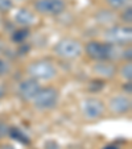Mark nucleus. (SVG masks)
<instances>
[{"instance_id": "f257e3e1", "label": "nucleus", "mask_w": 132, "mask_h": 149, "mask_svg": "<svg viewBox=\"0 0 132 149\" xmlns=\"http://www.w3.org/2000/svg\"><path fill=\"white\" fill-rule=\"evenodd\" d=\"M86 54L94 61H110L118 56V49L108 42H101V41H90L87 42Z\"/></svg>"}, {"instance_id": "f03ea898", "label": "nucleus", "mask_w": 132, "mask_h": 149, "mask_svg": "<svg viewBox=\"0 0 132 149\" xmlns=\"http://www.w3.org/2000/svg\"><path fill=\"white\" fill-rule=\"evenodd\" d=\"M27 73L32 79H36V81H50L57 75V69L52 62L38 59L29 63L27 68Z\"/></svg>"}, {"instance_id": "7ed1b4c3", "label": "nucleus", "mask_w": 132, "mask_h": 149, "mask_svg": "<svg viewBox=\"0 0 132 149\" xmlns=\"http://www.w3.org/2000/svg\"><path fill=\"white\" fill-rule=\"evenodd\" d=\"M59 99V94L56 88L53 87H44L40 88V91L37 93V95L34 96L33 102L34 107L37 110L41 111H46V110H52L57 106Z\"/></svg>"}, {"instance_id": "20e7f679", "label": "nucleus", "mask_w": 132, "mask_h": 149, "mask_svg": "<svg viewBox=\"0 0 132 149\" xmlns=\"http://www.w3.org/2000/svg\"><path fill=\"white\" fill-rule=\"evenodd\" d=\"M82 45L77 40L64 38L59 40L54 46V52L58 57L64 59H75L82 54Z\"/></svg>"}, {"instance_id": "39448f33", "label": "nucleus", "mask_w": 132, "mask_h": 149, "mask_svg": "<svg viewBox=\"0 0 132 149\" xmlns=\"http://www.w3.org/2000/svg\"><path fill=\"white\" fill-rule=\"evenodd\" d=\"M107 42L112 45H126L129 44L132 40V31L131 26L127 25H114L107 29L104 33Z\"/></svg>"}, {"instance_id": "423d86ee", "label": "nucleus", "mask_w": 132, "mask_h": 149, "mask_svg": "<svg viewBox=\"0 0 132 149\" xmlns=\"http://www.w3.org/2000/svg\"><path fill=\"white\" fill-rule=\"evenodd\" d=\"M34 9L42 15L57 16L66 9V4L64 0H36Z\"/></svg>"}, {"instance_id": "0eeeda50", "label": "nucleus", "mask_w": 132, "mask_h": 149, "mask_svg": "<svg viewBox=\"0 0 132 149\" xmlns=\"http://www.w3.org/2000/svg\"><path fill=\"white\" fill-rule=\"evenodd\" d=\"M82 113L86 119L94 120L102 116L104 112V103L98 98H87L82 102L81 104Z\"/></svg>"}, {"instance_id": "6e6552de", "label": "nucleus", "mask_w": 132, "mask_h": 149, "mask_svg": "<svg viewBox=\"0 0 132 149\" xmlns=\"http://www.w3.org/2000/svg\"><path fill=\"white\" fill-rule=\"evenodd\" d=\"M40 88H41V86H40L38 81L28 78V79H25V81L20 82L17 91H19V95L21 99H24V100H27V102H31V100H33L34 96L37 95Z\"/></svg>"}, {"instance_id": "1a4fd4ad", "label": "nucleus", "mask_w": 132, "mask_h": 149, "mask_svg": "<svg viewBox=\"0 0 132 149\" xmlns=\"http://www.w3.org/2000/svg\"><path fill=\"white\" fill-rule=\"evenodd\" d=\"M108 108L114 113H126L131 110V100L129 98L123 95L114 96L108 103Z\"/></svg>"}, {"instance_id": "9d476101", "label": "nucleus", "mask_w": 132, "mask_h": 149, "mask_svg": "<svg viewBox=\"0 0 132 149\" xmlns=\"http://www.w3.org/2000/svg\"><path fill=\"white\" fill-rule=\"evenodd\" d=\"M15 21L21 26H31L36 23V16H34V13L31 12L29 9L21 8L15 15Z\"/></svg>"}, {"instance_id": "9b49d317", "label": "nucleus", "mask_w": 132, "mask_h": 149, "mask_svg": "<svg viewBox=\"0 0 132 149\" xmlns=\"http://www.w3.org/2000/svg\"><path fill=\"white\" fill-rule=\"evenodd\" d=\"M94 71L95 74L104 78H111L115 74V68H114L112 63H110L108 61H99L98 63H95L94 66Z\"/></svg>"}, {"instance_id": "f8f14e48", "label": "nucleus", "mask_w": 132, "mask_h": 149, "mask_svg": "<svg viewBox=\"0 0 132 149\" xmlns=\"http://www.w3.org/2000/svg\"><path fill=\"white\" fill-rule=\"evenodd\" d=\"M8 135L11 136L12 139H15L16 141H19V143H21V144H29V143H31V140H29L28 136H27L24 132H21L19 128H16V127L9 128V130H8Z\"/></svg>"}, {"instance_id": "ddd939ff", "label": "nucleus", "mask_w": 132, "mask_h": 149, "mask_svg": "<svg viewBox=\"0 0 132 149\" xmlns=\"http://www.w3.org/2000/svg\"><path fill=\"white\" fill-rule=\"evenodd\" d=\"M120 75L123 77L126 81L131 82V78H132V65H131V62H127V63H124L123 66H122L120 69Z\"/></svg>"}, {"instance_id": "4468645a", "label": "nucleus", "mask_w": 132, "mask_h": 149, "mask_svg": "<svg viewBox=\"0 0 132 149\" xmlns=\"http://www.w3.org/2000/svg\"><path fill=\"white\" fill-rule=\"evenodd\" d=\"M106 1H107V4L114 9L124 8V7H127L129 4V0H106Z\"/></svg>"}, {"instance_id": "2eb2a0df", "label": "nucleus", "mask_w": 132, "mask_h": 149, "mask_svg": "<svg viewBox=\"0 0 132 149\" xmlns=\"http://www.w3.org/2000/svg\"><path fill=\"white\" fill-rule=\"evenodd\" d=\"M27 36H28V31L27 29H20V31H16L13 33V41L15 42H23L24 40L27 38Z\"/></svg>"}, {"instance_id": "dca6fc26", "label": "nucleus", "mask_w": 132, "mask_h": 149, "mask_svg": "<svg viewBox=\"0 0 132 149\" xmlns=\"http://www.w3.org/2000/svg\"><path fill=\"white\" fill-rule=\"evenodd\" d=\"M13 8V1L12 0H0V12H9Z\"/></svg>"}, {"instance_id": "f3484780", "label": "nucleus", "mask_w": 132, "mask_h": 149, "mask_svg": "<svg viewBox=\"0 0 132 149\" xmlns=\"http://www.w3.org/2000/svg\"><path fill=\"white\" fill-rule=\"evenodd\" d=\"M122 20H123L124 23H127V24H131L132 23V9H131V6H128L123 11V13H122Z\"/></svg>"}, {"instance_id": "a211bd4d", "label": "nucleus", "mask_w": 132, "mask_h": 149, "mask_svg": "<svg viewBox=\"0 0 132 149\" xmlns=\"http://www.w3.org/2000/svg\"><path fill=\"white\" fill-rule=\"evenodd\" d=\"M8 130H9V127L4 121L0 120V137H4L6 135H8Z\"/></svg>"}, {"instance_id": "6ab92c4d", "label": "nucleus", "mask_w": 132, "mask_h": 149, "mask_svg": "<svg viewBox=\"0 0 132 149\" xmlns=\"http://www.w3.org/2000/svg\"><path fill=\"white\" fill-rule=\"evenodd\" d=\"M7 71H8V65H7V62L0 58V75L6 74Z\"/></svg>"}, {"instance_id": "aec40b11", "label": "nucleus", "mask_w": 132, "mask_h": 149, "mask_svg": "<svg viewBox=\"0 0 132 149\" xmlns=\"http://www.w3.org/2000/svg\"><path fill=\"white\" fill-rule=\"evenodd\" d=\"M4 94H6V86L0 82V98H3Z\"/></svg>"}, {"instance_id": "412c9836", "label": "nucleus", "mask_w": 132, "mask_h": 149, "mask_svg": "<svg viewBox=\"0 0 132 149\" xmlns=\"http://www.w3.org/2000/svg\"><path fill=\"white\" fill-rule=\"evenodd\" d=\"M124 90H127V91H128V94H131V82L126 83V86H124Z\"/></svg>"}, {"instance_id": "4be33fe9", "label": "nucleus", "mask_w": 132, "mask_h": 149, "mask_svg": "<svg viewBox=\"0 0 132 149\" xmlns=\"http://www.w3.org/2000/svg\"><path fill=\"white\" fill-rule=\"evenodd\" d=\"M124 53H126V54H124V57H126V58H128V61H129V59H131V49H128V50L124 52Z\"/></svg>"}, {"instance_id": "5701e85b", "label": "nucleus", "mask_w": 132, "mask_h": 149, "mask_svg": "<svg viewBox=\"0 0 132 149\" xmlns=\"http://www.w3.org/2000/svg\"><path fill=\"white\" fill-rule=\"evenodd\" d=\"M1 149H15V148H13V146H12V145H4Z\"/></svg>"}, {"instance_id": "b1692460", "label": "nucleus", "mask_w": 132, "mask_h": 149, "mask_svg": "<svg viewBox=\"0 0 132 149\" xmlns=\"http://www.w3.org/2000/svg\"><path fill=\"white\" fill-rule=\"evenodd\" d=\"M104 149H119V148L118 146H106Z\"/></svg>"}, {"instance_id": "393cba45", "label": "nucleus", "mask_w": 132, "mask_h": 149, "mask_svg": "<svg viewBox=\"0 0 132 149\" xmlns=\"http://www.w3.org/2000/svg\"><path fill=\"white\" fill-rule=\"evenodd\" d=\"M16 1H24V0H16Z\"/></svg>"}]
</instances>
